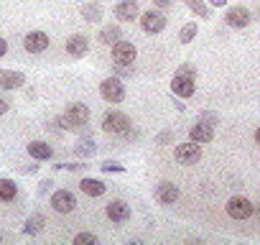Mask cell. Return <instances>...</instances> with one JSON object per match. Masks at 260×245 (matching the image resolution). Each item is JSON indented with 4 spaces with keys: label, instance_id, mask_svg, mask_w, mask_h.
I'll return each instance as SVG.
<instances>
[{
    "label": "cell",
    "instance_id": "1",
    "mask_svg": "<svg viewBox=\"0 0 260 245\" xmlns=\"http://www.w3.org/2000/svg\"><path fill=\"white\" fill-rule=\"evenodd\" d=\"M84 126H89V107L84 102H69L64 115H61V128L77 133Z\"/></svg>",
    "mask_w": 260,
    "mask_h": 245
},
{
    "label": "cell",
    "instance_id": "2",
    "mask_svg": "<svg viewBox=\"0 0 260 245\" xmlns=\"http://www.w3.org/2000/svg\"><path fill=\"white\" fill-rule=\"evenodd\" d=\"M130 128H133V120H130L125 112H120V110H107L102 115V131L110 133V136H122Z\"/></svg>",
    "mask_w": 260,
    "mask_h": 245
},
{
    "label": "cell",
    "instance_id": "3",
    "mask_svg": "<svg viewBox=\"0 0 260 245\" xmlns=\"http://www.w3.org/2000/svg\"><path fill=\"white\" fill-rule=\"evenodd\" d=\"M171 92L179 97V100H189L194 97L197 92V74H189V72H179L171 77Z\"/></svg>",
    "mask_w": 260,
    "mask_h": 245
},
{
    "label": "cell",
    "instance_id": "4",
    "mask_svg": "<svg viewBox=\"0 0 260 245\" xmlns=\"http://www.w3.org/2000/svg\"><path fill=\"white\" fill-rule=\"evenodd\" d=\"M138 59V49L133 41H115L112 44V64H120V67H133V62Z\"/></svg>",
    "mask_w": 260,
    "mask_h": 245
},
{
    "label": "cell",
    "instance_id": "5",
    "mask_svg": "<svg viewBox=\"0 0 260 245\" xmlns=\"http://www.w3.org/2000/svg\"><path fill=\"white\" fill-rule=\"evenodd\" d=\"M174 159H176L179 166H194V164H199L202 161V143H194V141L179 143L174 148Z\"/></svg>",
    "mask_w": 260,
    "mask_h": 245
},
{
    "label": "cell",
    "instance_id": "6",
    "mask_svg": "<svg viewBox=\"0 0 260 245\" xmlns=\"http://www.w3.org/2000/svg\"><path fill=\"white\" fill-rule=\"evenodd\" d=\"M141 28H143V34H148V36H158L164 28H166V16L158 11V8H151V11H146V13H141Z\"/></svg>",
    "mask_w": 260,
    "mask_h": 245
},
{
    "label": "cell",
    "instance_id": "7",
    "mask_svg": "<svg viewBox=\"0 0 260 245\" xmlns=\"http://www.w3.org/2000/svg\"><path fill=\"white\" fill-rule=\"evenodd\" d=\"M100 95H102L105 102L117 105V102L125 100V84L120 82V77H107V79L100 82Z\"/></svg>",
    "mask_w": 260,
    "mask_h": 245
},
{
    "label": "cell",
    "instance_id": "8",
    "mask_svg": "<svg viewBox=\"0 0 260 245\" xmlns=\"http://www.w3.org/2000/svg\"><path fill=\"white\" fill-rule=\"evenodd\" d=\"M179 197H181V189H179V184H174V181H158L156 189H153V199H156L158 204H164V207L176 204Z\"/></svg>",
    "mask_w": 260,
    "mask_h": 245
},
{
    "label": "cell",
    "instance_id": "9",
    "mask_svg": "<svg viewBox=\"0 0 260 245\" xmlns=\"http://www.w3.org/2000/svg\"><path fill=\"white\" fill-rule=\"evenodd\" d=\"M112 16L122 23H133L141 18V8H138V0H120V3H115L112 8Z\"/></svg>",
    "mask_w": 260,
    "mask_h": 245
},
{
    "label": "cell",
    "instance_id": "10",
    "mask_svg": "<svg viewBox=\"0 0 260 245\" xmlns=\"http://www.w3.org/2000/svg\"><path fill=\"white\" fill-rule=\"evenodd\" d=\"M74 207H77V197H74L69 189H56V192L51 194V209H54V212L69 215V212H74Z\"/></svg>",
    "mask_w": 260,
    "mask_h": 245
},
{
    "label": "cell",
    "instance_id": "11",
    "mask_svg": "<svg viewBox=\"0 0 260 245\" xmlns=\"http://www.w3.org/2000/svg\"><path fill=\"white\" fill-rule=\"evenodd\" d=\"M252 212H255V204L247 197H232L227 202V215L232 220H247V217H252Z\"/></svg>",
    "mask_w": 260,
    "mask_h": 245
},
{
    "label": "cell",
    "instance_id": "12",
    "mask_svg": "<svg viewBox=\"0 0 260 245\" xmlns=\"http://www.w3.org/2000/svg\"><path fill=\"white\" fill-rule=\"evenodd\" d=\"M105 215L112 225H125L130 220V204L122 202V199H112L107 207H105Z\"/></svg>",
    "mask_w": 260,
    "mask_h": 245
},
{
    "label": "cell",
    "instance_id": "13",
    "mask_svg": "<svg viewBox=\"0 0 260 245\" xmlns=\"http://www.w3.org/2000/svg\"><path fill=\"white\" fill-rule=\"evenodd\" d=\"M250 21H252V16H250V11L245 6H232L224 13V23L230 28H245V26H250Z\"/></svg>",
    "mask_w": 260,
    "mask_h": 245
},
{
    "label": "cell",
    "instance_id": "14",
    "mask_svg": "<svg viewBox=\"0 0 260 245\" xmlns=\"http://www.w3.org/2000/svg\"><path fill=\"white\" fill-rule=\"evenodd\" d=\"M49 44H51L49 41V34H44V31H31L23 39V46H26L28 54H44L49 49Z\"/></svg>",
    "mask_w": 260,
    "mask_h": 245
},
{
    "label": "cell",
    "instance_id": "15",
    "mask_svg": "<svg viewBox=\"0 0 260 245\" xmlns=\"http://www.w3.org/2000/svg\"><path fill=\"white\" fill-rule=\"evenodd\" d=\"M189 141H194V143H212L214 141V126H212V122H204V120L194 122V126L189 128Z\"/></svg>",
    "mask_w": 260,
    "mask_h": 245
},
{
    "label": "cell",
    "instance_id": "16",
    "mask_svg": "<svg viewBox=\"0 0 260 245\" xmlns=\"http://www.w3.org/2000/svg\"><path fill=\"white\" fill-rule=\"evenodd\" d=\"M26 84V74L16 72V69H0V92H8V89H18Z\"/></svg>",
    "mask_w": 260,
    "mask_h": 245
},
{
    "label": "cell",
    "instance_id": "17",
    "mask_svg": "<svg viewBox=\"0 0 260 245\" xmlns=\"http://www.w3.org/2000/svg\"><path fill=\"white\" fill-rule=\"evenodd\" d=\"M87 51H89V39H87L84 34H74V36H69V41H67V54H69V56L82 59Z\"/></svg>",
    "mask_w": 260,
    "mask_h": 245
},
{
    "label": "cell",
    "instance_id": "18",
    "mask_svg": "<svg viewBox=\"0 0 260 245\" xmlns=\"http://www.w3.org/2000/svg\"><path fill=\"white\" fill-rule=\"evenodd\" d=\"M26 148H28V156H31L34 161H49V159L54 156V148H51L46 141H31Z\"/></svg>",
    "mask_w": 260,
    "mask_h": 245
},
{
    "label": "cell",
    "instance_id": "19",
    "mask_svg": "<svg viewBox=\"0 0 260 245\" xmlns=\"http://www.w3.org/2000/svg\"><path fill=\"white\" fill-rule=\"evenodd\" d=\"M74 156L77 159H92L94 154H97V143H94V138L92 136H82L77 143H74Z\"/></svg>",
    "mask_w": 260,
    "mask_h": 245
},
{
    "label": "cell",
    "instance_id": "20",
    "mask_svg": "<svg viewBox=\"0 0 260 245\" xmlns=\"http://www.w3.org/2000/svg\"><path fill=\"white\" fill-rule=\"evenodd\" d=\"M120 39H122V28H120L117 23H107V26H102L100 34H97V41L105 44V46H112V44L120 41Z\"/></svg>",
    "mask_w": 260,
    "mask_h": 245
},
{
    "label": "cell",
    "instance_id": "21",
    "mask_svg": "<svg viewBox=\"0 0 260 245\" xmlns=\"http://www.w3.org/2000/svg\"><path fill=\"white\" fill-rule=\"evenodd\" d=\"M79 192L87 194V197H102L107 192V187L100 181V179H92V176H84L79 179Z\"/></svg>",
    "mask_w": 260,
    "mask_h": 245
},
{
    "label": "cell",
    "instance_id": "22",
    "mask_svg": "<svg viewBox=\"0 0 260 245\" xmlns=\"http://www.w3.org/2000/svg\"><path fill=\"white\" fill-rule=\"evenodd\" d=\"M79 13H82V21H87V23H100V21H102V16H105L102 6H100V3H94V0L84 3V6L79 8Z\"/></svg>",
    "mask_w": 260,
    "mask_h": 245
},
{
    "label": "cell",
    "instance_id": "23",
    "mask_svg": "<svg viewBox=\"0 0 260 245\" xmlns=\"http://www.w3.org/2000/svg\"><path fill=\"white\" fill-rule=\"evenodd\" d=\"M44 227H46V217H44L41 212H34V215L23 222V232H26V235H39Z\"/></svg>",
    "mask_w": 260,
    "mask_h": 245
},
{
    "label": "cell",
    "instance_id": "24",
    "mask_svg": "<svg viewBox=\"0 0 260 245\" xmlns=\"http://www.w3.org/2000/svg\"><path fill=\"white\" fill-rule=\"evenodd\" d=\"M18 197V184L13 179H0V202H13Z\"/></svg>",
    "mask_w": 260,
    "mask_h": 245
},
{
    "label": "cell",
    "instance_id": "25",
    "mask_svg": "<svg viewBox=\"0 0 260 245\" xmlns=\"http://www.w3.org/2000/svg\"><path fill=\"white\" fill-rule=\"evenodd\" d=\"M184 6L197 16V18H209L212 13H209V6L204 3V0H184Z\"/></svg>",
    "mask_w": 260,
    "mask_h": 245
},
{
    "label": "cell",
    "instance_id": "26",
    "mask_svg": "<svg viewBox=\"0 0 260 245\" xmlns=\"http://www.w3.org/2000/svg\"><path fill=\"white\" fill-rule=\"evenodd\" d=\"M197 34H199L197 21H189V23L181 26V31H179V41H181V44H191V41L197 39Z\"/></svg>",
    "mask_w": 260,
    "mask_h": 245
},
{
    "label": "cell",
    "instance_id": "27",
    "mask_svg": "<svg viewBox=\"0 0 260 245\" xmlns=\"http://www.w3.org/2000/svg\"><path fill=\"white\" fill-rule=\"evenodd\" d=\"M174 141H176V133H174L171 128H166V131H161V133H158V136L153 138V143H156V146H171Z\"/></svg>",
    "mask_w": 260,
    "mask_h": 245
},
{
    "label": "cell",
    "instance_id": "28",
    "mask_svg": "<svg viewBox=\"0 0 260 245\" xmlns=\"http://www.w3.org/2000/svg\"><path fill=\"white\" fill-rule=\"evenodd\" d=\"M97 242H100V237L94 232H79V235H74V245H97Z\"/></svg>",
    "mask_w": 260,
    "mask_h": 245
},
{
    "label": "cell",
    "instance_id": "29",
    "mask_svg": "<svg viewBox=\"0 0 260 245\" xmlns=\"http://www.w3.org/2000/svg\"><path fill=\"white\" fill-rule=\"evenodd\" d=\"M100 169H102L105 174H122V171H125V166H122V164H117V161H102V164H100Z\"/></svg>",
    "mask_w": 260,
    "mask_h": 245
},
{
    "label": "cell",
    "instance_id": "30",
    "mask_svg": "<svg viewBox=\"0 0 260 245\" xmlns=\"http://www.w3.org/2000/svg\"><path fill=\"white\" fill-rule=\"evenodd\" d=\"M51 189H54V179H44V181L39 184V197H46Z\"/></svg>",
    "mask_w": 260,
    "mask_h": 245
},
{
    "label": "cell",
    "instance_id": "31",
    "mask_svg": "<svg viewBox=\"0 0 260 245\" xmlns=\"http://www.w3.org/2000/svg\"><path fill=\"white\" fill-rule=\"evenodd\" d=\"M199 120H204V122H212V126H217V112H212V110H202V112H199Z\"/></svg>",
    "mask_w": 260,
    "mask_h": 245
},
{
    "label": "cell",
    "instance_id": "32",
    "mask_svg": "<svg viewBox=\"0 0 260 245\" xmlns=\"http://www.w3.org/2000/svg\"><path fill=\"white\" fill-rule=\"evenodd\" d=\"M87 164H56V169H69V171H82Z\"/></svg>",
    "mask_w": 260,
    "mask_h": 245
},
{
    "label": "cell",
    "instance_id": "33",
    "mask_svg": "<svg viewBox=\"0 0 260 245\" xmlns=\"http://www.w3.org/2000/svg\"><path fill=\"white\" fill-rule=\"evenodd\" d=\"M115 72H117L120 77H133V67H120V64H115Z\"/></svg>",
    "mask_w": 260,
    "mask_h": 245
},
{
    "label": "cell",
    "instance_id": "34",
    "mask_svg": "<svg viewBox=\"0 0 260 245\" xmlns=\"http://www.w3.org/2000/svg\"><path fill=\"white\" fill-rule=\"evenodd\" d=\"M11 110V100L8 97H0V115H6Z\"/></svg>",
    "mask_w": 260,
    "mask_h": 245
},
{
    "label": "cell",
    "instance_id": "35",
    "mask_svg": "<svg viewBox=\"0 0 260 245\" xmlns=\"http://www.w3.org/2000/svg\"><path fill=\"white\" fill-rule=\"evenodd\" d=\"M153 6H156V8H171L174 0H153Z\"/></svg>",
    "mask_w": 260,
    "mask_h": 245
},
{
    "label": "cell",
    "instance_id": "36",
    "mask_svg": "<svg viewBox=\"0 0 260 245\" xmlns=\"http://www.w3.org/2000/svg\"><path fill=\"white\" fill-rule=\"evenodd\" d=\"M6 54H8V41H6L3 36H0V59H3Z\"/></svg>",
    "mask_w": 260,
    "mask_h": 245
},
{
    "label": "cell",
    "instance_id": "37",
    "mask_svg": "<svg viewBox=\"0 0 260 245\" xmlns=\"http://www.w3.org/2000/svg\"><path fill=\"white\" fill-rule=\"evenodd\" d=\"M214 8H227V0H209Z\"/></svg>",
    "mask_w": 260,
    "mask_h": 245
},
{
    "label": "cell",
    "instance_id": "38",
    "mask_svg": "<svg viewBox=\"0 0 260 245\" xmlns=\"http://www.w3.org/2000/svg\"><path fill=\"white\" fill-rule=\"evenodd\" d=\"M21 171H26V174H34V171H39V164H31V166H23Z\"/></svg>",
    "mask_w": 260,
    "mask_h": 245
},
{
    "label": "cell",
    "instance_id": "39",
    "mask_svg": "<svg viewBox=\"0 0 260 245\" xmlns=\"http://www.w3.org/2000/svg\"><path fill=\"white\" fill-rule=\"evenodd\" d=\"M174 107H176L179 112H184V110H186V107H184V102H179V100H174Z\"/></svg>",
    "mask_w": 260,
    "mask_h": 245
},
{
    "label": "cell",
    "instance_id": "40",
    "mask_svg": "<svg viewBox=\"0 0 260 245\" xmlns=\"http://www.w3.org/2000/svg\"><path fill=\"white\" fill-rule=\"evenodd\" d=\"M255 143L260 146V126H257V131H255Z\"/></svg>",
    "mask_w": 260,
    "mask_h": 245
},
{
    "label": "cell",
    "instance_id": "41",
    "mask_svg": "<svg viewBox=\"0 0 260 245\" xmlns=\"http://www.w3.org/2000/svg\"><path fill=\"white\" fill-rule=\"evenodd\" d=\"M0 242H3V235H0Z\"/></svg>",
    "mask_w": 260,
    "mask_h": 245
}]
</instances>
